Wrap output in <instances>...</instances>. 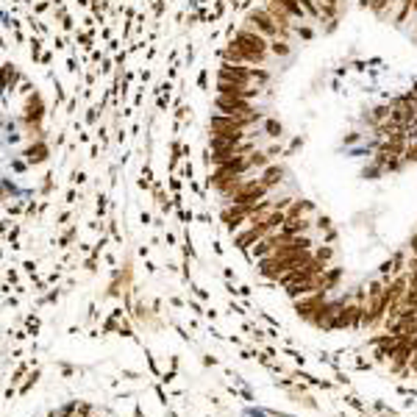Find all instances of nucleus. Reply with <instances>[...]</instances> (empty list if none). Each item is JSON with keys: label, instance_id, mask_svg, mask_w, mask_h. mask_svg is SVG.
Instances as JSON below:
<instances>
[{"label": "nucleus", "instance_id": "nucleus-1", "mask_svg": "<svg viewBox=\"0 0 417 417\" xmlns=\"http://www.w3.org/2000/svg\"><path fill=\"white\" fill-rule=\"evenodd\" d=\"M51 417H101V415H95V412L84 409V406H72V409H64V412H56V415Z\"/></svg>", "mask_w": 417, "mask_h": 417}]
</instances>
